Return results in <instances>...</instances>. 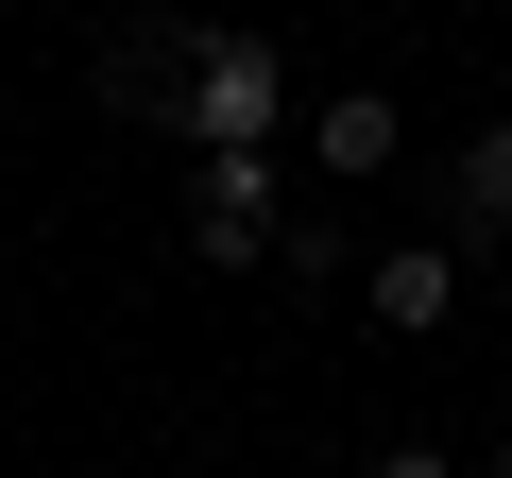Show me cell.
<instances>
[{"label":"cell","instance_id":"6da1fadb","mask_svg":"<svg viewBox=\"0 0 512 478\" xmlns=\"http://www.w3.org/2000/svg\"><path fill=\"white\" fill-rule=\"evenodd\" d=\"M274 103H291L274 35H205V18H188V52H171V120H154V137L222 154V137H274Z\"/></svg>","mask_w":512,"mask_h":478},{"label":"cell","instance_id":"7a4b0ae2","mask_svg":"<svg viewBox=\"0 0 512 478\" xmlns=\"http://www.w3.org/2000/svg\"><path fill=\"white\" fill-rule=\"evenodd\" d=\"M274 137H222V154H188V257L205 274H256V257H274Z\"/></svg>","mask_w":512,"mask_h":478},{"label":"cell","instance_id":"3957f363","mask_svg":"<svg viewBox=\"0 0 512 478\" xmlns=\"http://www.w3.org/2000/svg\"><path fill=\"white\" fill-rule=\"evenodd\" d=\"M359 308L393 342H444L461 325V239H393V257H359Z\"/></svg>","mask_w":512,"mask_h":478},{"label":"cell","instance_id":"277c9868","mask_svg":"<svg viewBox=\"0 0 512 478\" xmlns=\"http://www.w3.org/2000/svg\"><path fill=\"white\" fill-rule=\"evenodd\" d=\"M308 154H325L342 188H376V171L410 154V103H393V86H342V103H308Z\"/></svg>","mask_w":512,"mask_h":478},{"label":"cell","instance_id":"5b68a950","mask_svg":"<svg viewBox=\"0 0 512 478\" xmlns=\"http://www.w3.org/2000/svg\"><path fill=\"white\" fill-rule=\"evenodd\" d=\"M444 205H461L444 239H495V222H512V103H495V120L461 137V171H444Z\"/></svg>","mask_w":512,"mask_h":478},{"label":"cell","instance_id":"8992f818","mask_svg":"<svg viewBox=\"0 0 512 478\" xmlns=\"http://www.w3.org/2000/svg\"><path fill=\"white\" fill-rule=\"evenodd\" d=\"M376 478H461V461H444V444L410 427V444H376Z\"/></svg>","mask_w":512,"mask_h":478},{"label":"cell","instance_id":"52a82bcc","mask_svg":"<svg viewBox=\"0 0 512 478\" xmlns=\"http://www.w3.org/2000/svg\"><path fill=\"white\" fill-rule=\"evenodd\" d=\"M120 18H205V0H120Z\"/></svg>","mask_w":512,"mask_h":478},{"label":"cell","instance_id":"ba28073f","mask_svg":"<svg viewBox=\"0 0 512 478\" xmlns=\"http://www.w3.org/2000/svg\"><path fill=\"white\" fill-rule=\"evenodd\" d=\"M478 18H512V0H478Z\"/></svg>","mask_w":512,"mask_h":478},{"label":"cell","instance_id":"9c48e42d","mask_svg":"<svg viewBox=\"0 0 512 478\" xmlns=\"http://www.w3.org/2000/svg\"><path fill=\"white\" fill-rule=\"evenodd\" d=\"M478 478H512V461H478Z\"/></svg>","mask_w":512,"mask_h":478}]
</instances>
